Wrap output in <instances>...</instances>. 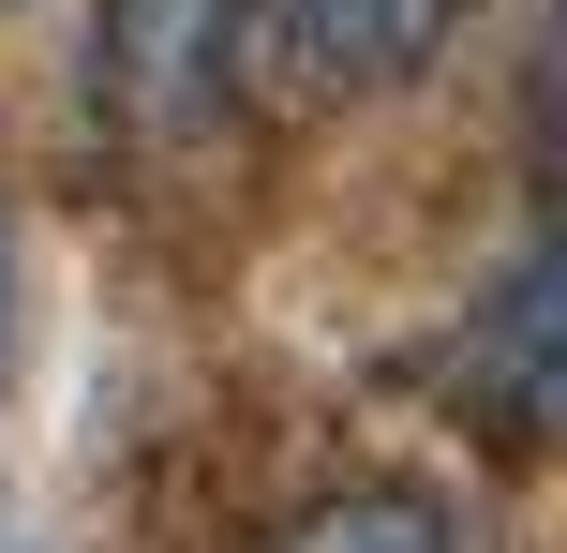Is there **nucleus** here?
<instances>
[{
    "mask_svg": "<svg viewBox=\"0 0 567 553\" xmlns=\"http://www.w3.org/2000/svg\"><path fill=\"white\" fill-rule=\"evenodd\" d=\"M239 75H255V0H105L90 16V105L135 150L225 135Z\"/></svg>",
    "mask_w": 567,
    "mask_h": 553,
    "instance_id": "1",
    "label": "nucleus"
},
{
    "mask_svg": "<svg viewBox=\"0 0 567 553\" xmlns=\"http://www.w3.org/2000/svg\"><path fill=\"white\" fill-rule=\"evenodd\" d=\"M449 389H463V419H478V434H508V449H567V225L478 299V315H463Z\"/></svg>",
    "mask_w": 567,
    "mask_h": 553,
    "instance_id": "2",
    "label": "nucleus"
},
{
    "mask_svg": "<svg viewBox=\"0 0 567 553\" xmlns=\"http://www.w3.org/2000/svg\"><path fill=\"white\" fill-rule=\"evenodd\" d=\"M284 30H299V60L329 90H403L463 30V0H284Z\"/></svg>",
    "mask_w": 567,
    "mask_h": 553,
    "instance_id": "3",
    "label": "nucleus"
},
{
    "mask_svg": "<svg viewBox=\"0 0 567 553\" xmlns=\"http://www.w3.org/2000/svg\"><path fill=\"white\" fill-rule=\"evenodd\" d=\"M284 553H463V524H449V494H419V479H359V494L299 509Z\"/></svg>",
    "mask_w": 567,
    "mask_h": 553,
    "instance_id": "4",
    "label": "nucleus"
},
{
    "mask_svg": "<svg viewBox=\"0 0 567 553\" xmlns=\"http://www.w3.org/2000/svg\"><path fill=\"white\" fill-rule=\"evenodd\" d=\"M0 299H16V285H0Z\"/></svg>",
    "mask_w": 567,
    "mask_h": 553,
    "instance_id": "5",
    "label": "nucleus"
}]
</instances>
